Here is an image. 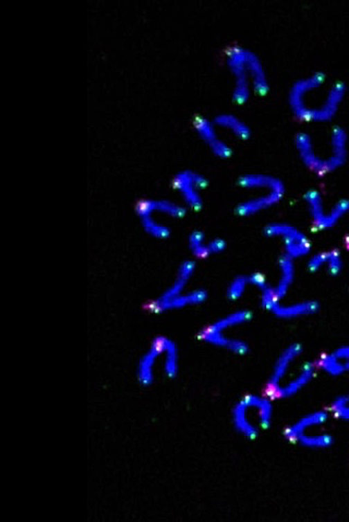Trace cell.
<instances>
[{
  "label": "cell",
  "instance_id": "39",
  "mask_svg": "<svg viewBox=\"0 0 349 522\" xmlns=\"http://www.w3.org/2000/svg\"><path fill=\"white\" fill-rule=\"evenodd\" d=\"M346 398H347V402H349V395H348V396H346Z\"/></svg>",
  "mask_w": 349,
  "mask_h": 522
},
{
  "label": "cell",
  "instance_id": "9",
  "mask_svg": "<svg viewBox=\"0 0 349 522\" xmlns=\"http://www.w3.org/2000/svg\"><path fill=\"white\" fill-rule=\"evenodd\" d=\"M295 142L303 164L316 174L323 176V165L321 159H319L310 134L307 132H298L296 134Z\"/></svg>",
  "mask_w": 349,
  "mask_h": 522
},
{
  "label": "cell",
  "instance_id": "15",
  "mask_svg": "<svg viewBox=\"0 0 349 522\" xmlns=\"http://www.w3.org/2000/svg\"><path fill=\"white\" fill-rule=\"evenodd\" d=\"M200 338L201 341L216 345V347L227 348L234 354H244L248 351V345L246 343L239 339L227 337L223 333H215V332H208L204 330L201 332Z\"/></svg>",
  "mask_w": 349,
  "mask_h": 522
},
{
  "label": "cell",
  "instance_id": "19",
  "mask_svg": "<svg viewBox=\"0 0 349 522\" xmlns=\"http://www.w3.org/2000/svg\"><path fill=\"white\" fill-rule=\"evenodd\" d=\"M328 417H329V415L325 411H316V413L305 415L286 431L285 438L288 440H297V438L301 434L305 433V431L308 430L309 428L325 423L328 421Z\"/></svg>",
  "mask_w": 349,
  "mask_h": 522
},
{
  "label": "cell",
  "instance_id": "7",
  "mask_svg": "<svg viewBox=\"0 0 349 522\" xmlns=\"http://www.w3.org/2000/svg\"><path fill=\"white\" fill-rule=\"evenodd\" d=\"M193 126L203 141L208 144L215 155L221 159H229L233 153L231 147L226 142L222 141L221 138H218L213 120L211 121L204 116L197 115L193 119Z\"/></svg>",
  "mask_w": 349,
  "mask_h": 522
},
{
  "label": "cell",
  "instance_id": "17",
  "mask_svg": "<svg viewBox=\"0 0 349 522\" xmlns=\"http://www.w3.org/2000/svg\"><path fill=\"white\" fill-rule=\"evenodd\" d=\"M294 260L289 256L286 255L285 253L280 256L278 260V265L280 269V278L278 282V286L274 288L275 297L278 301L285 297L288 290H289L290 286L293 284L294 278H295V265H294Z\"/></svg>",
  "mask_w": 349,
  "mask_h": 522
},
{
  "label": "cell",
  "instance_id": "6",
  "mask_svg": "<svg viewBox=\"0 0 349 522\" xmlns=\"http://www.w3.org/2000/svg\"><path fill=\"white\" fill-rule=\"evenodd\" d=\"M347 134L341 126H334L330 136V154L324 159L325 174L337 170L344 165L347 159Z\"/></svg>",
  "mask_w": 349,
  "mask_h": 522
},
{
  "label": "cell",
  "instance_id": "33",
  "mask_svg": "<svg viewBox=\"0 0 349 522\" xmlns=\"http://www.w3.org/2000/svg\"><path fill=\"white\" fill-rule=\"evenodd\" d=\"M328 258H329V251H322L314 254L308 261L309 271H319L323 265H325L326 262H328Z\"/></svg>",
  "mask_w": 349,
  "mask_h": 522
},
{
  "label": "cell",
  "instance_id": "8",
  "mask_svg": "<svg viewBox=\"0 0 349 522\" xmlns=\"http://www.w3.org/2000/svg\"><path fill=\"white\" fill-rule=\"evenodd\" d=\"M166 341L167 338L165 337L155 338L149 350L147 351V354H144L140 360L138 377H139L140 383L144 386H149L153 381L154 366L159 357L164 354Z\"/></svg>",
  "mask_w": 349,
  "mask_h": 522
},
{
  "label": "cell",
  "instance_id": "32",
  "mask_svg": "<svg viewBox=\"0 0 349 522\" xmlns=\"http://www.w3.org/2000/svg\"><path fill=\"white\" fill-rule=\"evenodd\" d=\"M341 258L339 251L337 250H330L329 258H328V269L332 275H337L341 269Z\"/></svg>",
  "mask_w": 349,
  "mask_h": 522
},
{
  "label": "cell",
  "instance_id": "29",
  "mask_svg": "<svg viewBox=\"0 0 349 522\" xmlns=\"http://www.w3.org/2000/svg\"><path fill=\"white\" fill-rule=\"evenodd\" d=\"M189 246H190L193 255L197 256V258L203 259V258L211 255L208 246L204 244V235L201 231H195L190 233Z\"/></svg>",
  "mask_w": 349,
  "mask_h": 522
},
{
  "label": "cell",
  "instance_id": "25",
  "mask_svg": "<svg viewBox=\"0 0 349 522\" xmlns=\"http://www.w3.org/2000/svg\"><path fill=\"white\" fill-rule=\"evenodd\" d=\"M140 220H141L144 231H147L151 236L159 239L167 238V237L170 236V228L167 227L164 224L159 223V222L155 220L154 218L152 217V215L141 216Z\"/></svg>",
  "mask_w": 349,
  "mask_h": 522
},
{
  "label": "cell",
  "instance_id": "11",
  "mask_svg": "<svg viewBox=\"0 0 349 522\" xmlns=\"http://www.w3.org/2000/svg\"><path fill=\"white\" fill-rule=\"evenodd\" d=\"M246 64L253 90L260 95L267 94L269 91L267 72L259 56L248 48H247Z\"/></svg>",
  "mask_w": 349,
  "mask_h": 522
},
{
  "label": "cell",
  "instance_id": "22",
  "mask_svg": "<svg viewBox=\"0 0 349 522\" xmlns=\"http://www.w3.org/2000/svg\"><path fill=\"white\" fill-rule=\"evenodd\" d=\"M248 409L249 408L240 400L233 410V422L239 432L244 434L246 438L253 440L257 438L258 430L248 419Z\"/></svg>",
  "mask_w": 349,
  "mask_h": 522
},
{
  "label": "cell",
  "instance_id": "35",
  "mask_svg": "<svg viewBox=\"0 0 349 522\" xmlns=\"http://www.w3.org/2000/svg\"><path fill=\"white\" fill-rule=\"evenodd\" d=\"M206 246H208L210 254L220 253V252L223 251L224 248H225V241H224L223 239H213V240H211Z\"/></svg>",
  "mask_w": 349,
  "mask_h": 522
},
{
  "label": "cell",
  "instance_id": "23",
  "mask_svg": "<svg viewBox=\"0 0 349 522\" xmlns=\"http://www.w3.org/2000/svg\"><path fill=\"white\" fill-rule=\"evenodd\" d=\"M250 318H251V312H249V311H237V312L231 313L226 318L216 321L215 323L206 327V330H208V332L223 333L224 330L234 327V326L240 325V324H244V323L248 322Z\"/></svg>",
  "mask_w": 349,
  "mask_h": 522
},
{
  "label": "cell",
  "instance_id": "37",
  "mask_svg": "<svg viewBox=\"0 0 349 522\" xmlns=\"http://www.w3.org/2000/svg\"><path fill=\"white\" fill-rule=\"evenodd\" d=\"M345 371L349 372V361L344 362Z\"/></svg>",
  "mask_w": 349,
  "mask_h": 522
},
{
  "label": "cell",
  "instance_id": "24",
  "mask_svg": "<svg viewBox=\"0 0 349 522\" xmlns=\"http://www.w3.org/2000/svg\"><path fill=\"white\" fill-rule=\"evenodd\" d=\"M164 371L168 377H174L178 372V349L172 341L167 338L164 349Z\"/></svg>",
  "mask_w": 349,
  "mask_h": 522
},
{
  "label": "cell",
  "instance_id": "5",
  "mask_svg": "<svg viewBox=\"0 0 349 522\" xmlns=\"http://www.w3.org/2000/svg\"><path fill=\"white\" fill-rule=\"evenodd\" d=\"M206 186L208 180L202 174L193 170L178 172L174 179V187L183 195L185 202L195 210L202 208V197L199 193V189H203Z\"/></svg>",
  "mask_w": 349,
  "mask_h": 522
},
{
  "label": "cell",
  "instance_id": "36",
  "mask_svg": "<svg viewBox=\"0 0 349 522\" xmlns=\"http://www.w3.org/2000/svg\"><path fill=\"white\" fill-rule=\"evenodd\" d=\"M334 356L337 357L341 362L349 361V345H343L341 348L337 349L334 352Z\"/></svg>",
  "mask_w": 349,
  "mask_h": 522
},
{
  "label": "cell",
  "instance_id": "30",
  "mask_svg": "<svg viewBox=\"0 0 349 522\" xmlns=\"http://www.w3.org/2000/svg\"><path fill=\"white\" fill-rule=\"evenodd\" d=\"M249 284L248 280V276H238L234 279V282H231V286L229 288V299L238 300L244 295V290H246L247 285Z\"/></svg>",
  "mask_w": 349,
  "mask_h": 522
},
{
  "label": "cell",
  "instance_id": "1",
  "mask_svg": "<svg viewBox=\"0 0 349 522\" xmlns=\"http://www.w3.org/2000/svg\"><path fill=\"white\" fill-rule=\"evenodd\" d=\"M303 197L308 206L312 223L318 231L330 229L349 212V200L347 199H341L332 206L331 212H325L323 199L318 190H308Z\"/></svg>",
  "mask_w": 349,
  "mask_h": 522
},
{
  "label": "cell",
  "instance_id": "12",
  "mask_svg": "<svg viewBox=\"0 0 349 522\" xmlns=\"http://www.w3.org/2000/svg\"><path fill=\"white\" fill-rule=\"evenodd\" d=\"M301 351H303V347L299 343H293L280 354L278 362L275 364L272 377H271L269 384H267L271 392L280 387V383L285 377L290 364L301 354Z\"/></svg>",
  "mask_w": 349,
  "mask_h": 522
},
{
  "label": "cell",
  "instance_id": "20",
  "mask_svg": "<svg viewBox=\"0 0 349 522\" xmlns=\"http://www.w3.org/2000/svg\"><path fill=\"white\" fill-rule=\"evenodd\" d=\"M213 123L215 126L229 129L235 136L242 138V140H247L251 134V130H250L248 125L233 114H220V115L214 117Z\"/></svg>",
  "mask_w": 349,
  "mask_h": 522
},
{
  "label": "cell",
  "instance_id": "31",
  "mask_svg": "<svg viewBox=\"0 0 349 522\" xmlns=\"http://www.w3.org/2000/svg\"><path fill=\"white\" fill-rule=\"evenodd\" d=\"M332 413L341 420L349 421V402L346 396H341L332 404Z\"/></svg>",
  "mask_w": 349,
  "mask_h": 522
},
{
  "label": "cell",
  "instance_id": "16",
  "mask_svg": "<svg viewBox=\"0 0 349 522\" xmlns=\"http://www.w3.org/2000/svg\"><path fill=\"white\" fill-rule=\"evenodd\" d=\"M195 264L193 261H186L181 264V267H179L178 271L177 277L174 280V284L163 294L161 297L159 298V301H167V300L172 299V298L177 297V296L184 294V289L187 286L188 282L190 280L191 276H193V271H195Z\"/></svg>",
  "mask_w": 349,
  "mask_h": 522
},
{
  "label": "cell",
  "instance_id": "38",
  "mask_svg": "<svg viewBox=\"0 0 349 522\" xmlns=\"http://www.w3.org/2000/svg\"><path fill=\"white\" fill-rule=\"evenodd\" d=\"M347 244H348V246H349V235H348V237H347Z\"/></svg>",
  "mask_w": 349,
  "mask_h": 522
},
{
  "label": "cell",
  "instance_id": "28",
  "mask_svg": "<svg viewBox=\"0 0 349 522\" xmlns=\"http://www.w3.org/2000/svg\"><path fill=\"white\" fill-rule=\"evenodd\" d=\"M297 440L301 445L309 448H326L330 447L333 443V438L329 434L310 436L303 433Z\"/></svg>",
  "mask_w": 349,
  "mask_h": 522
},
{
  "label": "cell",
  "instance_id": "27",
  "mask_svg": "<svg viewBox=\"0 0 349 522\" xmlns=\"http://www.w3.org/2000/svg\"><path fill=\"white\" fill-rule=\"evenodd\" d=\"M318 366L333 377H339L345 372L344 362L339 360L337 357L334 356V354L321 357L318 361Z\"/></svg>",
  "mask_w": 349,
  "mask_h": 522
},
{
  "label": "cell",
  "instance_id": "10",
  "mask_svg": "<svg viewBox=\"0 0 349 522\" xmlns=\"http://www.w3.org/2000/svg\"><path fill=\"white\" fill-rule=\"evenodd\" d=\"M206 292L204 290H193V291L181 294L177 297L167 301H159L156 300L154 303L151 305V310L153 312H164V311L178 310L188 305H197L206 301Z\"/></svg>",
  "mask_w": 349,
  "mask_h": 522
},
{
  "label": "cell",
  "instance_id": "2",
  "mask_svg": "<svg viewBox=\"0 0 349 522\" xmlns=\"http://www.w3.org/2000/svg\"><path fill=\"white\" fill-rule=\"evenodd\" d=\"M247 48L240 45H231L226 53L227 66L234 75L233 100L237 104H242L250 96L251 80H250L246 64Z\"/></svg>",
  "mask_w": 349,
  "mask_h": 522
},
{
  "label": "cell",
  "instance_id": "34",
  "mask_svg": "<svg viewBox=\"0 0 349 522\" xmlns=\"http://www.w3.org/2000/svg\"><path fill=\"white\" fill-rule=\"evenodd\" d=\"M248 280H249V284L257 287L260 291L270 286V285L267 284V280H265V277L260 274V273H254V274L250 275V276H248Z\"/></svg>",
  "mask_w": 349,
  "mask_h": 522
},
{
  "label": "cell",
  "instance_id": "18",
  "mask_svg": "<svg viewBox=\"0 0 349 522\" xmlns=\"http://www.w3.org/2000/svg\"><path fill=\"white\" fill-rule=\"evenodd\" d=\"M239 186L250 189H267L285 192L284 183L278 178L267 174H246L239 178Z\"/></svg>",
  "mask_w": 349,
  "mask_h": 522
},
{
  "label": "cell",
  "instance_id": "3",
  "mask_svg": "<svg viewBox=\"0 0 349 522\" xmlns=\"http://www.w3.org/2000/svg\"><path fill=\"white\" fill-rule=\"evenodd\" d=\"M267 237H280L284 241L285 254L292 259L307 255L310 252L311 244L303 231L286 223H272L265 226Z\"/></svg>",
  "mask_w": 349,
  "mask_h": 522
},
{
  "label": "cell",
  "instance_id": "14",
  "mask_svg": "<svg viewBox=\"0 0 349 522\" xmlns=\"http://www.w3.org/2000/svg\"><path fill=\"white\" fill-rule=\"evenodd\" d=\"M314 372H316V364L312 363V362H307V363L303 364L301 373L298 374L296 379L290 381L286 386L278 387L272 393H274L275 397H283V398L294 396L299 390H301L305 385L308 384L309 381L314 377Z\"/></svg>",
  "mask_w": 349,
  "mask_h": 522
},
{
  "label": "cell",
  "instance_id": "13",
  "mask_svg": "<svg viewBox=\"0 0 349 522\" xmlns=\"http://www.w3.org/2000/svg\"><path fill=\"white\" fill-rule=\"evenodd\" d=\"M283 195H284V192L270 191V192L265 193V195H262L260 197H253V199H250V200L240 203V204L237 205L235 210H236L239 216L252 215V214H256V213L260 212V210L271 208L272 205L280 202Z\"/></svg>",
  "mask_w": 349,
  "mask_h": 522
},
{
  "label": "cell",
  "instance_id": "21",
  "mask_svg": "<svg viewBox=\"0 0 349 522\" xmlns=\"http://www.w3.org/2000/svg\"><path fill=\"white\" fill-rule=\"evenodd\" d=\"M242 402L246 404L247 407L258 410V417H259V422L262 428L267 429L270 426L273 413L272 404L270 400L263 397L248 395L242 398Z\"/></svg>",
  "mask_w": 349,
  "mask_h": 522
},
{
  "label": "cell",
  "instance_id": "26",
  "mask_svg": "<svg viewBox=\"0 0 349 522\" xmlns=\"http://www.w3.org/2000/svg\"><path fill=\"white\" fill-rule=\"evenodd\" d=\"M154 213H161L170 217L180 218L186 215V208L183 205L170 200H153Z\"/></svg>",
  "mask_w": 349,
  "mask_h": 522
},
{
  "label": "cell",
  "instance_id": "4",
  "mask_svg": "<svg viewBox=\"0 0 349 522\" xmlns=\"http://www.w3.org/2000/svg\"><path fill=\"white\" fill-rule=\"evenodd\" d=\"M262 305L267 310L272 312L280 318H297L305 315L314 314L318 310L319 305L316 301H303L295 305H282L275 297L274 288L269 286L261 290Z\"/></svg>",
  "mask_w": 349,
  "mask_h": 522
}]
</instances>
